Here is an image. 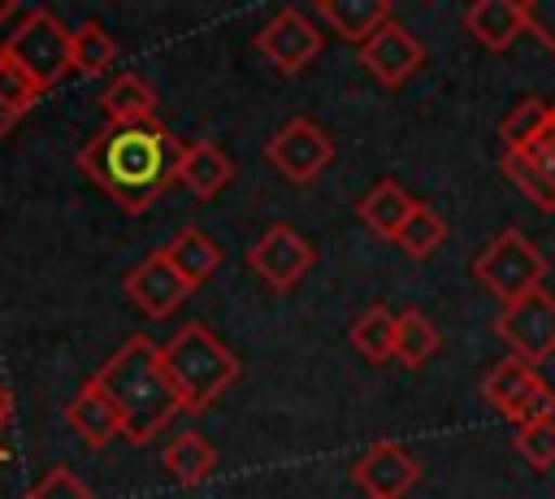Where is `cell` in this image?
Returning <instances> with one entry per match:
<instances>
[{
    "label": "cell",
    "instance_id": "1",
    "mask_svg": "<svg viewBox=\"0 0 555 499\" xmlns=\"http://www.w3.org/2000/svg\"><path fill=\"white\" fill-rule=\"evenodd\" d=\"M182 143L165 126H104L78 152V169L130 217L147 213L178 182Z\"/></svg>",
    "mask_w": 555,
    "mask_h": 499
},
{
    "label": "cell",
    "instance_id": "2",
    "mask_svg": "<svg viewBox=\"0 0 555 499\" xmlns=\"http://www.w3.org/2000/svg\"><path fill=\"white\" fill-rule=\"evenodd\" d=\"M95 386L108 395V404L117 408L121 421V438L130 443H152L178 412L182 399L160 364V343H152L147 334H130L95 373Z\"/></svg>",
    "mask_w": 555,
    "mask_h": 499
},
{
    "label": "cell",
    "instance_id": "3",
    "mask_svg": "<svg viewBox=\"0 0 555 499\" xmlns=\"http://www.w3.org/2000/svg\"><path fill=\"white\" fill-rule=\"evenodd\" d=\"M160 364H165V373H169V382H173V391H178V399H182V412H204V408H208L212 399H221V395L238 382V373H243L238 356H234L204 321L178 325V330L160 343Z\"/></svg>",
    "mask_w": 555,
    "mask_h": 499
},
{
    "label": "cell",
    "instance_id": "4",
    "mask_svg": "<svg viewBox=\"0 0 555 499\" xmlns=\"http://www.w3.org/2000/svg\"><path fill=\"white\" fill-rule=\"evenodd\" d=\"M0 52L9 61H17L39 91H48L52 82H61L74 69V30L61 26V17L52 9H30L0 43Z\"/></svg>",
    "mask_w": 555,
    "mask_h": 499
},
{
    "label": "cell",
    "instance_id": "5",
    "mask_svg": "<svg viewBox=\"0 0 555 499\" xmlns=\"http://www.w3.org/2000/svg\"><path fill=\"white\" fill-rule=\"evenodd\" d=\"M473 273L481 278V286H486L499 304H516V299L542 291L546 256L529 243L525 230L507 226V230H499V234L481 247V256L473 260Z\"/></svg>",
    "mask_w": 555,
    "mask_h": 499
},
{
    "label": "cell",
    "instance_id": "6",
    "mask_svg": "<svg viewBox=\"0 0 555 499\" xmlns=\"http://www.w3.org/2000/svg\"><path fill=\"white\" fill-rule=\"evenodd\" d=\"M481 395H486V404H490L499 417H507V421H516V425L555 417V391H551V382L542 378L538 364L516 360V356L499 360V364L481 378Z\"/></svg>",
    "mask_w": 555,
    "mask_h": 499
},
{
    "label": "cell",
    "instance_id": "7",
    "mask_svg": "<svg viewBox=\"0 0 555 499\" xmlns=\"http://www.w3.org/2000/svg\"><path fill=\"white\" fill-rule=\"evenodd\" d=\"M494 334L503 338V347H512L516 360L542 364L546 356H555V295L542 286L516 304H503V312L494 317Z\"/></svg>",
    "mask_w": 555,
    "mask_h": 499
},
{
    "label": "cell",
    "instance_id": "8",
    "mask_svg": "<svg viewBox=\"0 0 555 499\" xmlns=\"http://www.w3.org/2000/svg\"><path fill=\"white\" fill-rule=\"evenodd\" d=\"M312 265H317V247H312L295 226H286V221L269 226V230L247 247V269H251L264 286H273V291H295V286L308 278Z\"/></svg>",
    "mask_w": 555,
    "mask_h": 499
},
{
    "label": "cell",
    "instance_id": "9",
    "mask_svg": "<svg viewBox=\"0 0 555 499\" xmlns=\"http://www.w3.org/2000/svg\"><path fill=\"white\" fill-rule=\"evenodd\" d=\"M264 161L286 178V182H317L330 165H334V143L330 135L308 121V117H295L286 121L269 143H264Z\"/></svg>",
    "mask_w": 555,
    "mask_h": 499
},
{
    "label": "cell",
    "instance_id": "10",
    "mask_svg": "<svg viewBox=\"0 0 555 499\" xmlns=\"http://www.w3.org/2000/svg\"><path fill=\"white\" fill-rule=\"evenodd\" d=\"M256 52H260L278 74H299V69H308V65L317 61V52H321V30L312 26L308 13H299V9H278V13L260 26V35H256Z\"/></svg>",
    "mask_w": 555,
    "mask_h": 499
},
{
    "label": "cell",
    "instance_id": "11",
    "mask_svg": "<svg viewBox=\"0 0 555 499\" xmlns=\"http://www.w3.org/2000/svg\"><path fill=\"white\" fill-rule=\"evenodd\" d=\"M351 482L369 499H403L421 482V464L403 443L382 438V443L364 447V456L351 464Z\"/></svg>",
    "mask_w": 555,
    "mask_h": 499
},
{
    "label": "cell",
    "instance_id": "12",
    "mask_svg": "<svg viewBox=\"0 0 555 499\" xmlns=\"http://www.w3.org/2000/svg\"><path fill=\"white\" fill-rule=\"evenodd\" d=\"M121 291H126V299L143 312V317H169L195 286L169 265V256L165 252H147L126 278H121Z\"/></svg>",
    "mask_w": 555,
    "mask_h": 499
},
{
    "label": "cell",
    "instance_id": "13",
    "mask_svg": "<svg viewBox=\"0 0 555 499\" xmlns=\"http://www.w3.org/2000/svg\"><path fill=\"white\" fill-rule=\"evenodd\" d=\"M503 174L542 208L555 213V108L551 121L516 152H503Z\"/></svg>",
    "mask_w": 555,
    "mask_h": 499
},
{
    "label": "cell",
    "instance_id": "14",
    "mask_svg": "<svg viewBox=\"0 0 555 499\" xmlns=\"http://www.w3.org/2000/svg\"><path fill=\"white\" fill-rule=\"evenodd\" d=\"M360 61H364V69L382 82V87H403L416 69H421V61H425V48H421V39L408 30V26H399L395 17L360 48Z\"/></svg>",
    "mask_w": 555,
    "mask_h": 499
},
{
    "label": "cell",
    "instance_id": "15",
    "mask_svg": "<svg viewBox=\"0 0 555 499\" xmlns=\"http://www.w3.org/2000/svg\"><path fill=\"white\" fill-rule=\"evenodd\" d=\"M464 30L481 48L503 52L529 30V0H477L464 13Z\"/></svg>",
    "mask_w": 555,
    "mask_h": 499
},
{
    "label": "cell",
    "instance_id": "16",
    "mask_svg": "<svg viewBox=\"0 0 555 499\" xmlns=\"http://www.w3.org/2000/svg\"><path fill=\"white\" fill-rule=\"evenodd\" d=\"M65 421H69V430H74L87 447H108V443L121 434L117 408H113V404H108V395L95 386V378H91V382H82V386H78V395L65 404Z\"/></svg>",
    "mask_w": 555,
    "mask_h": 499
},
{
    "label": "cell",
    "instance_id": "17",
    "mask_svg": "<svg viewBox=\"0 0 555 499\" xmlns=\"http://www.w3.org/2000/svg\"><path fill=\"white\" fill-rule=\"evenodd\" d=\"M317 17L347 43H369L386 22H390V4L386 0H317Z\"/></svg>",
    "mask_w": 555,
    "mask_h": 499
},
{
    "label": "cell",
    "instance_id": "18",
    "mask_svg": "<svg viewBox=\"0 0 555 499\" xmlns=\"http://www.w3.org/2000/svg\"><path fill=\"white\" fill-rule=\"evenodd\" d=\"M230 178H234V161L217 148V143H208V139H199V143H191V148H182V161H178V182L195 195V200H212V195H221L225 187H230Z\"/></svg>",
    "mask_w": 555,
    "mask_h": 499
},
{
    "label": "cell",
    "instance_id": "19",
    "mask_svg": "<svg viewBox=\"0 0 555 499\" xmlns=\"http://www.w3.org/2000/svg\"><path fill=\"white\" fill-rule=\"evenodd\" d=\"M416 204H421V200H412L395 178H382V182L356 204V217H360L377 239H390V243H395Z\"/></svg>",
    "mask_w": 555,
    "mask_h": 499
},
{
    "label": "cell",
    "instance_id": "20",
    "mask_svg": "<svg viewBox=\"0 0 555 499\" xmlns=\"http://www.w3.org/2000/svg\"><path fill=\"white\" fill-rule=\"evenodd\" d=\"M100 108L108 126H152L156 121V91L139 74H117L100 91Z\"/></svg>",
    "mask_w": 555,
    "mask_h": 499
},
{
    "label": "cell",
    "instance_id": "21",
    "mask_svg": "<svg viewBox=\"0 0 555 499\" xmlns=\"http://www.w3.org/2000/svg\"><path fill=\"white\" fill-rule=\"evenodd\" d=\"M160 252L169 256V265H173L191 286L208 282V278L217 273V265H221V247H217V239H212V234H204V230H195V226L178 230Z\"/></svg>",
    "mask_w": 555,
    "mask_h": 499
},
{
    "label": "cell",
    "instance_id": "22",
    "mask_svg": "<svg viewBox=\"0 0 555 499\" xmlns=\"http://www.w3.org/2000/svg\"><path fill=\"white\" fill-rule=\"evenodd\" d=\"M395 321H399V312H390L386 304H369L364 312H356L347 338H351V347L364 364L395 360Z\"/></svg>",
    "mask_w": 555,
    "mask_h": 499
},
{
    "label": "cell",
    "instance_id": "23",
    "mask_svg": "<svg viewBox=\"0 0 555 499\" xmlns=\"http://www.w3.org/2000/svg\"><path fill=\"white\" fill-rule=\"evenodd\" d=\"M160 460H165V469H169L173 482H182V486H199V482L217 469V447H212L204 434L182 430V434L169 438V447L160 451Z\"/></svg>",
    "mask_w": 555,
    "mask_h": 499
},
{
    "label": "cell",
    "instance_id": "24",
    "mask_svg": "<svg viewBox=\"0 0 555 499\" xmlns=\"http://www.w3.org/2000/svg\"><path fill=\"white\" fill-rule=\"evenodd\" d=\"M442 347V334L438 325L421 312V308H403L399 321H395V360L403 369H421L425 360H434Z\"/></svg>",
    "mask_w": 555,
    "mask_h": 499
},
{
    "label": "cell",
    "instance_id": "25",
    "mask_svg": "<svg viewBox=\"0 0 555 499\" xmlns=\"http://www.w3.org/2000/svg\"><path fill=\"white\" fill-rule=\"evenodd\" d=\"M412 260H425V256H434L442 243H447V221L429 208V204H416L412 208V217H408V226L399 230V239H395Z\"/></svg>",
    "mask_w": 555,
    "mask_h": 499
},
{
    "label": "cell",
    "instance_id": "26",
    "mask_svg": "<svg viewBox=\"0 0 555 499\" xmlns=\"http://www.w3.org/2000/svg\"><path fill=\"white\" fill-rule=\"evenodd\" d=\"M117 61V43L100 22H82L74 30V74H104Z\"/></svg>",
    "mask_w": 555,
    "mask_h": 499
},
{
    "label": "cell",
    "instance_id": "27",
    "mask_svg": "<svg viewBox=\"0 0 555 499\" xmlns=\"http://www.w3.org/2000/svg\"><path fill=\"white\" fill-rule=\"evenodd\" d=\"M551 100H538V95H529V100H520V104H512V113L503 117V126H499V139H503V152H516V148H525L546 121H551Z\"/></svg>",
    "mask_w": 555,
    "mask_h": 499
},
{
    "label": "cell",
    "instance_id": "28",
    "mask_svg": "<svg viewBox=\"0 0 555 499\" xmlns=\"http://www.w3.org/2000/svg\"><path fill=\"white\" fill-rule=\"evenodd\" d=\"M512 447L520 451V460H525L529 469H538V473L555 469V417H542V421L516 425Z\"/></svg>",
    "mask_w": 555,
    "mask_h": 499
},
{
    "label": "cell",
    "instance_id": "29",
    "mask_svg": "<svg viewBox=\"0 0 555 499\" xmlns=\"http://www.w3.org/2000/svg\"><path fill=\"white\" fill-rule=\"evenodd\" d=\"M39 95H43V91L35 87V78H30L17 61H9V56L0 52V108L13 113V117H22V113L35 108Z\"/></svg>",
    "mask_w": 555,
    "mask_h": 499
},
{
    "label": "cell",
    "instance_id": "30",
    "mask_svg": "<svg viewBox=\"0 0 555 499\" xmlns=\"http://www.w3.org/2000/svg\"><path fill=\"white\" fill-rule=\"evenodd\" d=\"M22 499H100L74 469H65V464H56L52 473H43Z\"/></svg>",
    "mask_w": 555,
    "mask_h": 499
},
{
    "label": "cell",
    "instance_id": "31",
    "mask_svg": "<svg viewBox=\"0 0 555 499\" xmlns=\"http://www.w3.org/2000/svg\"><path fill=\"white\" fill-rule=\"evenodd\" d=\"M529 30L555 52V0H529Z\"/></svg>",
    "mask_w": 555,
    "mask_h": 499
},
{
    "label": "cell",
    "instance_id": "32",
    "mask_svg": "<svg viewBox=\"0 0 555 499\" xmlns=\"http://www.w3.org/2000/svg\"><path fill=\"white\" fill-rule=\"evenodd\" d=\"M9 417H13V395H9V386L0 382V434H4V425H9Z\"/></svg>",
    "mask_w": 555,
    "mask_h": 499
},
{
    "label": "cell",
    "instance_id": "33",
    "mask_svg": "<svg viewBox=\"0 0 555 499\" xmlns=\"http://www.w3.org/2000/svg\"><path fill=\"white\" fill-rule=\"evenodd\" d=\"M13 126H17V117H13V113H4V108H0V139H4V135H9V130H13Z\"/></svg>",
    "mask_w": 555,
    "mask_h": 499
},
{
    "label": "cell",
    "instance_id": "34",
    "mask_svg": "<svg viewBox=\"0 0 555 499\" xmlns=\"http://www.w3.org/2000/svg\"><path fill=\"white\" fill-rule=\"evenodd\" d=\"M13 13H17V4H13V0H0V22H9Z\"/></svg>",
    "mask_w": 555,
    "mask_h": 499
},
{
    "label": "cell",
    "instance_id": "35",
    "mask_svg": "<svg viewBox=\"0 0 555 499\" xmlns=\"http://www.w3.org/2000/svg\"><path fill=\"white\" fill-rule=\"evenodd\" d=\"M0 460H4V447H0Z\"/></svg>",
    "mask_w": 555,
    "mask_h": 499
}]
</instances>
